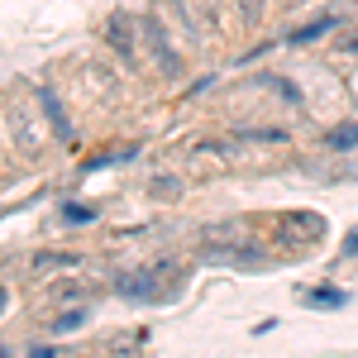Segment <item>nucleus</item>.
Returning <instances> with one entry per match:
<instances>
[{"instance_id":"1a4fd4ad","label":"nucleus","mask_w":358,"mask_h":358,"mask_svg":"<svg viewBox=\"0 0 358 358\" xmlns=\"http://www.w3.org/2000/svg\"><path fill=\"white\" fill-rule=\"evenodd\" d=\"M325 143H330L334 153H354V148H358V124H339V129H330Z\"/></svg>"},{"instance_id":"423d86ee","label":"nucleus","mask_w":358,"mask_h":358,"mask_svg":"<svg viewBox=\"0 0 358 358\" xmlns=\"http://www.w3.org/2000/svg\"><path fill=\"white\" fill-rule=\"evenodd\" d=\"M82 258L77 253H57V248H43V253H34V268L38 273H72Z\"/></svg>"},{"instance_id":"6e6552de","label":"nucleus","mask_w":358,"mask_h":358,"mask_svg":"<svg viewBox=\"0 0 358 358\" xmlns=\"http://www.w3.org/2000/svg\"><path fill=\"white\" fill-rule=\"evenodd\" d=\"M148 192H153V201H177V196L187 192V187H182V177H172V172H158V177L148 182Z\"/></svg>"},{"instance_id":"7ed1b4c3","label":"nucleus","mask_w":358,"mask_h":358,"mask_svg":"<svg viewBox=\"0 0 358 358\" xmlns=\"http://www.w3.org/2000/svg\"><path fill=\"white\" fill-rule=\"evenodd\" d=\"M115 292L120 296H129V301H158L163 296V287H158V268H129V273L115 277Z\"/></svg>"},{"instance_id":"a211bd4d","label":"nucleus","mask_w":358,"mask_h":358,"mask_svg":"<svg viewBox=\"0 0 358 358\" xmlns=\"http://www.w3.org/2000/svg\"><path fill=\"white\" fill-rule=\"evenodd\" d=\"M0 358H10V349H5V344H0Z\"/></svg>"},{"instance_id":"9d476101","label":"nucleus","mask_w":358,"mask_h":358,"mask_svg":"<svg viewBox=\"0 0 358 358\" xmlns=\"http://www.w3.org/2000/svg\"><path fill=\"white\" fill-rule=\"evenodd\" d=\"M86 320H91V310H86V306H77V310H62V315L53 320V334H72V330H82Z\"/></svg>"},{"instance_id":"f3484780","label":"nucleus","mask_w":358,"mask_h":358,"mask_svg":"<svg viewBox=\"0 0 358 358\" xmlns=\"http://www.w3.org/2000/svg\"><path fill=\"white\" fill-rule=\"evenodd\" d=\"M5 306H10V287L0 282V315H5Z\"/></svg>"},{"instance_id":"39448f33","label":"nucleus","mask_w":358,"mask_h":358,"mask_svg":"<svg viewBox=\"0 0 358 358\" xmlns=\"http://www.w3.org/2000/svg\"><path fill=\"white\" fill-rule=\"evenodd\" d=\"M34 96H38V106H43V115H48V124H53V129H57L62 138H72V120L62 115V106H57V96H53V91H48V86H38Z\"/></svg>"},{"instance_id":"f257e3e1","label":"nucleus","mask_w":358,"mask_h":358,"mask_svg":"<svg viewBox=\"0 0 358 358\" xmlns=\"http://www.w3.org/2000/svg\"><path fill=\"white\" fill-rule=\"evenodd\" d=\"M138 38H143V48H148V57L158 62V72H163V77H177V72H182V53H177L172 34L163 29V20H158L153 10L138 20Z\"/></svg>"},{"instance_id":"dca6fc26","label":"nucleus","mask_w":358,"mask_h":358,"mask_svg":"<svg viewBox=\"0 0 358 358\" xmlns=\"http://www.w3.org/2000/svg\"><path fill=\"white\" fill-rule=\"evenodd\" d=\"M354 253H358V229L349 234V239H344V258H354Z\"/></svg>"},{"instance_id":"2eb2a0df","label":"nucleus","mask_w":358,"mask_h":358,"mask_svg":"<svg viewBox=\"0 0 358 358\" xmlns=\"http://www.w3.org/2000/svg\"><path fill=\"white\" fill-rule=\"evenodd\" d=\"M334 48H339V53H358V34H349V38H339Z\"/></svg>"},{"instance_id":"0eeeda50","label":"nucleus","mask_w":358,"mask_h":358,"mask_svg":"<svg viewBox=\"0 0 358 358\" xmlns=\"http://www.w3.org/2000/svg\"><path fill=\"white\" fill-rule=\"evenodd\" d=\"M344 301H349V292H339V287H310L306 292V306H315V310H339Z\"/></svg>"},{"instance_id":"4468645a","label":"nucleus","mask_w":358,"mask_h":358,"mask_svg":"<svg viewBox=\"0 0 358 358\" xmlns=\"http://www.w3.org/2000/svg\"><path fill=\"white\" fill-rule=\"evenodd\" d=\"M24 358H57V349H53V344H38V349H29Z\"/></svg>"},{"instance_id":"f03ea898","label":"nucleus","mask_w":358,"mask_h":358,"mask_svg":"<svg viewBox=\"0 0 358 358\" xmlns=\"http://www.w3.org/2000/svg\"><path fill=\"white\" fill-rule=\"evenodd\" d=\"M101 38H106V48H110L120 62H138V20H129L124 10H115L110 20H106Z\"/></svg>"},{"instance_id":"9b49d317","label":"nucleus","mask_w":358,"mask_h":358,"mask_svg":"<svg viewBox=\"0 0 358 358\" xmlns=\"http://www.w3.org/2000/svg\"><path fill=\"white\" fill-rule=\"evenodd\" d=\"M263 82L273 86L277 96H282V101H292V106H301V91H296V86H287V82H277V77H263Z\"/></svg>"},{"instance_id":"ddd939ff","label":"nucleus","mask_w":358,"mask_h":358,"mask_svg":"<svg viewBox=\"0 0 358 358\" xmlns=\"http://www.w3.org/2000/svg\"><path fill=\"white\" fill-rule=\"evenodd\" d=\"M239 10H244V20H248V24H253V20L263 15V0H239Z\"/></svg>"},{"instance_id":"f8f14e48","label":"nucleus","mask_w":358,"mask_h":358,"mask_svg":"<svg viewBox=\"0 0 358 358\" xmlns=\"http://www.w3.org/2000/svg\"><path fill=\"white\" fill-rule=\"evenodd\" d=\"M62 215H67V224H86L91 215H96V210H86V206H67Z\"/></svg>"},{"instance_id":"20e7f679","label":"nucleus","mask_w":358,"mask_h":358,"mask_svg":"<svg viewBox=\"0 0 358 358\" xmlns=\"http://www.w3.org/2000/svg\"><path fill=\"white\" fill-rule=\"evenodd\" d=\"M334 15H315L310 24H296L292 34H287V43H296V48H306V43H315V38H325V34H334Z\"/></svg>"}]
</instances>
